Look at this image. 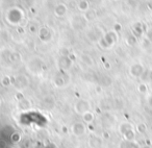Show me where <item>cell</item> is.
Returning <instances> with one entry per match:
<instances>
[{
	"mask_svg": "<svg viewBox=\"0 0 152 148\" xmlns=\"http://www.w3.org/2000/svg\"><path fill=\"white\" fill-rule=\"evenodd\" d=\"M29 78L24 74H18L12 78V85L16 90H18V92H22L23 90L27 89L29 87Z\"/></svg>",
	"mask_w": 152,
	"mask_h": 148,
	"instance_id": "obj_1",
	"label": "cell"
},
{
	"mask_svg": "<svg viewBox=\"0 0 152 148\" xmlns=\"http://www.w3.org/2000/svg\"><path fill=\"white\" fill-rule=\"evenodd\" d=\"M92 111V103L90 100L85 99V98H81L78 99L74 104V112L77 115H80L83 116V114L88 112H91Z\"/></svg>",
	"mask_w": 152,
	"mask_h": 148,
	"instance_id": "obj_2",
	"label": "cell"
},
{
	"mask_svg": "<svg viewBox=\"0 0 152 148\" xmlns=\"http://www.w3.org/2000/svg\"><path fill=\"white\" fill-rule=\"evenodd\" d=\"M43 67H44V63L39 57H34L27 64V69L34 74L41 73L43 70Z\"/></svg>",
	"mask_w": 152,
	"mask_h": 148,
	"instance_id": "obj_3",
	"label": "cell"
},
{
	"mask_svg": "<svg viewBox=\"0 0 152 148\" xmlns=\"http://www.w3.org/2000/svg\"><path fill=\"white\" fill-rule=\"evenodd\" d=\"M117 42V34L110 32L99 40V45L102 48H110Z\"/></svg>",
	"mask_w": 152,
	"mask_h": 148,
	"instance_id": "obj_4",
	"label": "cell"
},
{
	"mask_svg": "<svg viewBox=\"0 0 152 148\" xmlns=\"http://www.w3.org/2000/svg\"><path fill=\"white\" fill-rule=\"evenodd\" d=\"M71 133L74 137H77V138H80L83 136H85L86 133H87L86 123H83V121H77V122L73 123L71 126Z\"/></svg>",
	"mask_w": 152,
	"mask_h": 148,
	"instance_id": "obj_5",
	"label": "cell"
},
{
	"mask_svg": "<svg viewBox=\"0 0 152 148\" xmlns=\"http://www.w3.org/2000/svg\"><path fill=\"white\" fill-rule=\"evenodd\" d=\"M87 19L83 15H75L71 20V25L74 29H81L87 25Z\"/></svg>",
	"mask_w": 152,
	"mask_h": 148,
	"instance_id": "obj_6",
	"label": "cell"
},
{
	"mask_svg": "<svg viewBox=\"0 0 152 148\" xmlns=\"http://www.w3.org/2000/svg\"><path fill=\"white\" fill-rule=\"evenodd\" d=\"M102 143H103L102 139L97 135H91L89 137V140H88L89 148H101Z\"/></svg>",
	"mask_w": 152,
	"mask_h": 148,
	"instance_id": "obj_7",
	"label": "cell"
},
{
	"mask_svg": "<svg viewBox=\"0 0 152 148\" xmlns=\"http://www.w3.org/2000/svg\"><path fill=\"white\" fill-rule=\"evenodd\" d=\"M39 39H40L42 42L47 43L49 41H51L52 39V34H51V30L48 27H41L39 29Z\"/></svg>",
	"mask_w": 152,
	"mask_h": 148,
	"instance_id": "obj_8",
	"label": "cell"
},
{
	"mask_svg": "<svg viewBox=\"0 0 152 148\" xmlns=\"http://www.w3.org/2000/svg\"><path fill=\"white\" fill-rule=\"evenodd\" d=\"M53 83H54L55 87L57 88H64L65 86H67L68 81H67V75H66L65 72L56 74L54 79H53Z\"/></svg>",
	"mask_w": 152,
	"mask_h": 148,
	"instance_id": "obj_9",
	"label": "cell"
},
{
	"mask_svg": "<svg viewBox=\"0 0 152 148\" xmlns=\"http://www.w3.org/2000/svg\"><path fill=\"white\" fill-rule=\"evenodd\" d=\"M67 12H68V7L65 3H57L55 5L54 10H53V14H54L56 17L61 18L64 16L67 15Z\"/></svg>",
	"mask_w": 152,
	"mask_h": 148,
	"instance_id": "obj_10",
	"label": "cell"
},
{
	"mask_svg": "<svg viewBox=\"0 0 152 148\" xmlns=\"http://www.w3.org/2000/svg\"><path fill=\"white\" fill-rule=\"evenodd\" d=\"M32 106V103L31 101H30L29 99H27V98L24 97L23 99L19 100L17 103V108L20 111H22V112H26V111L30 110Z\"/></svg>",
	"mask_w": 152,
	"mask_h": 148,
	"instance_id": "obj_11",
	"label": "cell"
},
{
	"mask_svg": "<svg viewBox=\"0 0 152 148\" xmlns=\"http://www.w3.org/2000/svg\"><path fill=\"white\" fill-rule=\"evenodd\" d=\"M144 68L141 64H134V65L131 66L130 68V74L133 77H140L143 74Z\"/></svg>",
	"mask_w": 152,
	"mask_h": 148,
	"instance_id": "obj_12",
	"label": "cell"
},
{
	"mask_svg": "<svg viewBox=\"0 0 152 148\" xmlns=\"http://www.w3.org/2000/svg\"><path fill=\"white\" fill-rule=\"evenodd\" d=\"M133 128H135V127L133 126L130 122H122V123H120V124H119L118 130H119V133H120V135L123 136L124 133H126L128 130L133 129Z\"/></svg>",
	"mask_w": 152,
	"mask_h": 148,
	"instance_id": "obj_13",
	"label": "cell"
},
{
	"mask_svg": "<svg viewBox=\"0 0 152 148\" xmlns=\"http://www.w3.org/2000/svg\"><path fill=\"white\" fill-rule=\"evenodd\" d=\"M59 64V67H61V70H68L72 65V61L69 59V56H61V59L58 62Z\"/></svg>",
	"mask_w": 152,
	"mask_h": 148,
	"instance_id": "obj_14",
	"label": "cell"
},
{
	"mask_svg": "<svg viewBox=\"0 0 152 148\" xmlns=\"http://www.w3.org/2000/svg\"><path fill=\"white\" fill-rule=\"evenodd\" d=\"M119 148H141V145L137 141H126L123 140Z\"/></svg>",
	"mask_w": 152,
	"mask_h": 148,
	"instance_id": "obj_15",
	"label": "cell"
},
{
	"mask_svg": "<svg viewBox=\"0 0 152 148\" xmlns=\"http://www.w3.org/2000/svg\"><path fill=\"white\" fill-rule=\"evenodd\" d=\"M122 137L126 141H135V139H137V130H135V128L130 129L126 133H124Z\"/></svg>",
	"mask_w": 152,
	"mask_h": 148,
	"instance_id": "obj_16",
	"label": "cell"
},
{
	"mask_svg": "<svg viewBox=\"0 0 152 148\" xmlns=\"http://www.w3.org/2000/svg\"><path fill=\"white\" fill-rule=\"evenodd\" d=\"M83 122L86 123V124H90V123H92L94 121V119H95V114H94L93 112H88L86 113V114H83Z\"/></svg>",
	"mask_w": 152,
	"mask_h": 148,
	"instance_id": "obj_17",
	"label": "cell"
},
{
	"mask_svg": "<svg viewBox=\"0 0 152 148\" xmlns=\"http://www.w3.org/2000/svg\"><path fill=\"white\" fill-rule=\"evenodd\" d=\"M80 59H81V62H83L85 65L89 66V67H92V66L94 65V61H93V59H92V56L87 54V53H83Z\"/></svg>",
	"mask_w": 152,
	"mask_h": 148,
	"instance_id": "obj_18",
	"label": "cell"
},
{
	"mask_svg": "<svg viewBox=\"0 0 152 148\" xmlns=\"http://www.w3.org/2000/svg\"><path fill=\"white\" fill-rule=\"evenodd\" d=\"M78 10L80 12H88L90 10V2L88 0H81L78 3Z\"/></svg>",
	"mask_w": 152,
	"mask_h": 148,
	"instance_id": "obj_19",
	"label": "cell"
},
{
	"mask_svg": "<svg viewBox=\"0 0 152 148\" xmlns=\"http://www.w3.org/2000/svg\"><path fill=\"white\" fill-rule=\"evenodd\" d=\"M135 130L139 133H145L146 131H147V125L143 122L139 123V124H137V126H135Z\"/></svg>",
	"mask_w": 152,
	"mask_h": 148,
	"instance_id": "obj_20",
	"label": "cell"
},
{
	"mask_svg": "<svg viewBox=\"0 0 152 148\" xmlns=\"http://www.w3.org/2000/svg\"><path fill=\"white\" fill-rule=\"evenodd\" d=\"M83 16H85V18L87 19V21H90V20H93L94 18L96 17V14H95V11H94V10L90 9L88 12H86Z\"/></svg>",
	"mask_w": 152,
	"mask_h": 148,
	"instance_id": "obj_21",
	"label": "cell"
},
{
	"mask_svg": "<svg viewBox=\"0 0 152 148\" xmlns=\"http://www.w3.org/2000/svg\"><path fill=\"white\" fill-rule=\"evenodd\" d=\"M1 85L3 87H9V86L12 85V78L10 76H3L2 79H1Z\"/></svg>",
	"mask_w": 152,
	"mask_h": 148,
	"instance_id": "obj_22",
	"label": "cell"
},
{
	"mask_svg": "<svg viewBox=\"0 0 152 148\" xmlns=\"http://www.w3.org/2000/svg\"><path fill=\"white\" fill-rule=\"evenodd\" d=\"M139 91L141 92V93H146L147 92V86L145 85V84H141V85H139Z\"/></svg>",
	"mask_w": 152,
	"mask_h": 148,
	"instance_id": "obj_23",
	"label": "cell"
},
{
	"mask_svg": "<svg viewBox=\"0 0 152 148\" xmlns=\"http://www.w3.org/2000/svg\"><path fill=\"white\" fill-rule=\"evenodd\" d=\"M12 139H13L14 142H19L20 141V136L18 135V133H17V135H16V133H14V135L12 136Z\"/></svg>",
	"mask_w": 152,
	"mask_h": 148,
	"instance_id": "obj_24",
	"label": "cell"
},
{
	"mask_svg": "<svg viewBox=\"0 0 152 148\" xmlns=\"http://www.w3.org/2000/svg\"><path fill=\"white\" fill-rule=\"evenodd\" d=\"M146 145H147V146L151 145V142H150V140H146Z\"/></svg>",
	"mask_w": 152,
	"mask_h": 148,
	"instance_id": "obj_25",
	"label": "cell"
},
{
	"mask_svg": "<svg viewBox=\"0 0 152 148\" xmlns=\"http://www.w3.org/2000/svg\"><path fill=\"white\" fill-rule=\"evenodd\" d=\"M141 148H150V146H147V145H145V146H143V147H141Z\"/></svg>",
	"mask_w": 152,
	"mask_h": 148,
	"instance_id": "obj_26",
	"label": "cell"
},
{
	"mask_svg": "<svg viewBox=\"0 0 152 148\" xmlns=\"http://www.w3.org/2000/svg\"><path fill=\"white\" fill-rule=\"evenodd\" d=\"M1 104H2V100H1V98H0V108H1Z\"/></svg>",
	"mask_w": 152,
	"mask_h": 148,
	"instance_id": "obj_27",
	"label": "cell"
}]
</instances>
